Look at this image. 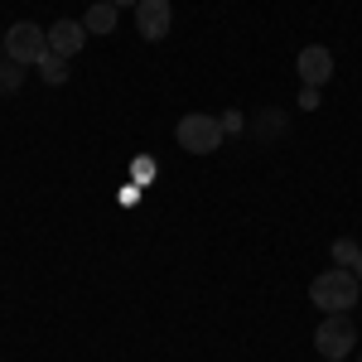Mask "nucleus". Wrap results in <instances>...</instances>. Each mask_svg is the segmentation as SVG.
Listing matches in <instances>:
<instances>
[{
  "label": "nucleus",
  "mask_w": 362,
  "mask_h": 362,
  "mask_svg": "<svg viewBox=\"0 0 362 362\" xmlns=\"http://www.w3.org/2000/svg\"><path fill=\"white\" fill-rule=\"evenodd\" d=\"M353 276H358V280H362V256H358V266H353Z\"/></svg>",
  "instance_id": "obj_16"
},
{
  "label": "nucleus",
  "mask_w": 362,
  "mask_h": 362,
  "mask_svg": "<svg viewBox=\"0 0 362 362\" xmlns=\"http://www.w3.org/2000/svg\"><path fill=\"white\" fill-rule=\"evenodd\" d=\"M353 343H358V324L348 314H324V324L314 329V348H319V358H329V362H343L353 353Z\"/></svg>",
  "instance_id": "obj_3"
},
{
  "label": "nucleus",
  "mask_w": 362,
  "mask_h": 362,
  "mask_svg": "<svg viewBox=\"0 0 362 362\" xmlns=\"http://www.w3.org/2000/svg\"><path fill=\"white\" fill-rule=\"evenodd\" d=\"M223 121L218 116H208V112H189V116H179V131H174V140L189 150V155H213L218 145H223Z\"/></svg>",
  "instance_id": "obj_2"
},
{
  "label": "nucleus",
  "mask_w": 362,
  "mask_h": 362,
  "mask_svg": "<svg viewBox=\"0 0 362 362\" xmlns=\"http://www.w3.org/2000/svg\"><path fill=\"white\" fill-rule=\"evenodd\" d=\"M87 44V29L83 20H54V29H49V54L58 58H73L78 49Z\"/></svg>",
  "instance_id": "obj_7"
},
{
  "label": "nucleus",
  "mask_w": 362,
  "mask_h": 362,
  "mask_svg": "<svg viewBox=\"0 0 362 362\" xmlns=\"http://www.w3.org/2000/svg\"><path fill=\"white\" fill-rule=\"evenodd\" d=\"M112 5H116V10H121V5H131V10H136V5H140V0H112Z\"/></svg>",
  "instance_id": "obj_15"
},
{
  "label": "nucleus",
  "mask_w": 362,
  "mask_h": 362,
  "mask_svg": "<svg viewBox=\"0 0 362 362\" xmlns=\"http://www.w3.org/2000/svg\"><path fill=\"white\" fill-rule=\"evenodd\" d=\"M20 83H25V68L10 58V63H0V97L5 92H20Z\"/></svg>",
  "instance_id": "obj_12"
},
{
  "label": "nucleus",
  "mask_w": 362,
  "mask_h": 362,
  "mask_svg": "<svg viewBox=\"0 0 362 362\" xmlns=\"http://www.w3.org/2000/svg\"><path fill=\"white\" fill-rule=\"evenodd\" d=\"M300 107H305V112L319 107V87H305V92H300Z\"/></svg>",
  "instance_id": "obj_14"
},
{
  "label": "nucleus",
  "mask_w": 362,
  "mask_h": 362,
  "mask_svg": "<svg viewBox=\"0 0 362 362\" xmlns=\"http://www.w3.org/2000/svg\"><path fill=\"white\" fill-rule=\"evenodd\" d=\"M358 295H362V280L353 276L348 266H334V271L309 280V300L324 309V314H353Z\"/></svg>",
  "instance_id": "obj_1"
},
{
  "label": "nucleus",
  "mask_w": 362,
  "mask_h": 362,
  "mask_svg": "<svg viewBox=\"0 0 362 362\" xmlns=\"http://www.w3.org/2000/svg\"><path fill=\"white\" fill-rule=\"evenodd\" d=\"M295 73H300L305 87H324L334 78V54H329L324 44H309V49H300V58H295Z\"/></svg>",
  "instance_id": "obj_5"
},
{
  "label": "nucleus",
  "mask_w": 362,
  "mask_h": 362,
  "mask_svg": "<svg viewBox=\"0 0 362 362\" xmlns=\"http://www.w3.org/2000/svg\"><path fill=\"white\" fill-rule=\"evenodd\" d=\"M174 25V10H169V0H140L136 5V29L140 39H150V44H160Z\"/></svg>",
  "instance_id": "obj_6"
},
{
  "label": "nucleus",
  "mask_w": 362,
  "mask_h": 362,
  "mask_svg": "<svg viewBox=\"0 0 362 362\" xmlns=\"http://www.w3.org/2000/svg\"><path fill=\"white\" fill-rule=\"evenodd\" d=\"M280 131H285V112H261V121H256V140L271 145Z\"/></svg>",
  "instance_id": "obj_10"
},
{
  "label": "nucleus",
  "mask_w": 362,
  "mask_h": 362,
  "mask_svg": "<svg viewBox=\"0 0 362 362\" xmlns=\"http://www.w3.org/2000/svg\"><path fill=\"white\" fill-rule=\"evenodd\" d=\"M358 362H362V358H358Z\"/></svg>",
  "instance_id": "obj_17"
},
{
  "label": "nucleus",
  "mask_w": 362,
  "mask_h": 362,
  "mask_svg": "<svg viewBox=\"0 0 362 362\" xmlns=\"http://www.w3.org/2000/svg\"><path fill=\"white\" fill-rule=\"evenodd\" d=\"M329 256H334L338 266H348V271H353V266H358V256H362V247L353 242V237H338L334 247H329Z\"/></svg>",
  "instance_id": "obj_11"
},
{
  "label": "nucleus",
  "mask_w": 362,
  "mask_h": 362,
  "mask_svg": "<svg viewBox=\"0 0 362 362\" xmlns=\"http://www.w3.org/2000/svg\"><path fill=\"white\" fill-rule=\"evenodd\" d=\"M5 54L15 58L20 68L39 63V58L49 54V29H39L34 20H20V25H10V34H5Z\"/></svg>",
  "instance_id": "obj_4"
},
{
  "label": "nucleus",
  "mask_w": 362,
  "mask_h": 362,
  "mask_svg": "<svg viewBox=\"0 0 362 362\" xmlns=\"http://www.w3.org/2000/svg\"><path fill=\"white\" fill-rule=\"evenodd\" d=\"M218 121H223V131H227V136H237V131H247V116H242V112H223Z\"/></svg>",
  "instance_id": "obj_13"
},
{
  "label": "nucleus",
  "mask_w": 362,
  "mask_h": 362,
  "mask_svg": "<svg viewBox=\"0 0 362 362\" xmlns=\"http://www.w3.org/2000/svg\"><path fill=\"white\" fill-rule=\"evenodd\" d=\"M34 68H39V78H44L49 87H63V83H68V58H58V54H44L39 63H34Z\"/></svg>",
  "instance_id": "obj_9"
},
{
  "label": "nucleus",
  "mask_w": 362,
  "mask_h": 362,
  "mask_svg": "<svg viewBox=\"0 0 362 362\" xmlns=\"http://www.w3.org/2000/svg\"><path fill=\"white\" fill-rule=\"evenodd\" d=\"M83 29H92V34H112V29H116V5H112V0H97V5H87Z\"/></svg>",
  "instance_id": "obj_8"
}]
</instances>
